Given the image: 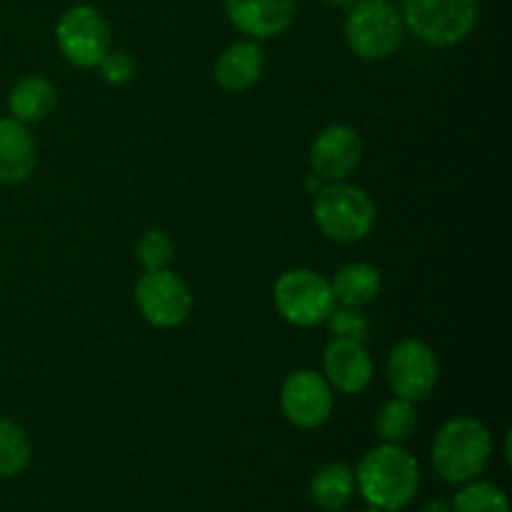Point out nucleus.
I'll return each instance as SVG.
<instances>
[{"label":"nucleus","mask_w":512,"mask_h":512,"mask_svg":"<svg viewBox=\"0 0 512 512\" xmlns=\"http://www.w3.org/2000/svg\"><path fill=\"white\" fill-rule=\"evenodd\" d=\"M355 493V473L345 463H330L315 473L310 483V498L323 510L338 512L350 503Z\"/></svg>","instance_id":"18"},{"label":"nucleus","mask_w":512,"mask_h":512,"mask_svg":"<svg viewBox=\"0 0 512 512\" xmlns=\"http://www.w3.org/2000/svg\"><path fill=\"white\" fill-rule=\"evenodd\" d=\"M135 303L153 328H178L193 310V295L173 270H145L135 285Z\"/></svg>","instance_id":"8"},{"label":"nucleus","mask_w":512,"mask_h":512,"mask_svg":"<svg viewBox=\"0 0 512 512\" xmlns=\"http://www.w3.org/2000/svg\"><path fill=\"white\" fill-rule=\"evenodd\" d=\"M273 300L283 320L298 328H313L328 320L335 308L330 280L308 268H293L278 278Z\"/></svg>","instance_id":"6"},{"label":"nucleus","mask_w":512,"mask_h":512,"mask_svg":"<svg viewBox=\"0 0 512 512\" xmlns=\"http://www.w3.org/2000/svg\"><path fill=\"white\" fill-rule=\"evenodd\" d=\"M55 105H58V90L43 75H28V78L18 80L8 98L13 118L25 125L45 120L53 113Z\"/></svg>","instance_id":"16"},{"label":"nucleus","mask_w":512,"mask_h":512,"mask_svg":"<svg viewBox=\"0 0 512 512\" xmlns=\"http://www.w3.org/2000/svg\"><path fill=\"white\" fill-rule=\"evenodd\" d=\"M35 143L25 123L0 118V183L18 185L33 175Z\"/></svg>","instance_id":"14"},{"label":"nucleus","mask_w":512,"mask_h":512,"mask_svg":"<svg viewBox=\"0 0 512 512\" xmlns=\"http://www.w3.org/2000/svg\"><path fill=\"white\" fill-rule=\"evenodd\" d=\"M405 23L390 0H355L345 18V40L363 60H385L403 43Z\"/></svg>","instance_id":"4"},{"label":"nucleus","mask_w":512,"mask_h":512,"mask_svg":"<svg viewBox=\"0 0 512 512\" xmlns=\"http://www.w3.org/2000/svg\"><path fill=\"white\" fill-rule=\"evenodd\" d=\"M100 73H103V80L110 85H125L128 80H133L135 75V60L130 58L123 50H110L103 60H100Z\"/></svg>","instance_id":"24"},{"label":"nucleus","mask_w":512,"mask_h":512,"mask_svg":"<svg viewBox=\"0 0 512 512\" xmlns=\"http://www.w3.org/2000/svg\"><path fill=\"white\" fill-rule=\"evenodd\" d=\"M440 378V365L433 348L423 340H400L388 358V380L398 398L420 403L433 395Z\"/></svg>","instance_id":"9"},{"label":"nucleus","mask_w":512,"mask_h":512,"mask_svg":"<svg viewBox=\"0 0 512 512\" xmlns=\"http://www.w3.org/2000/svg\"><path fill=\"white\" fill-rule=\"evenodd\" d=\"M313 218L323 235L338 243H358L375 228V203L365 190L348 183H328L315 193Z\"/></svg>","instance_id":"3"},{"label":"nucleus","mask_w":512,"mask_h":512,"mask_svg":"<svg viewBox=\"0 0 512 512\" xmlns=\"http://www.w3.org/2000/svg\"><path fill=\"white\" fill-rule=\"evenodd\" d=\"M355 485L373 508L383 512L408 508L420 488L418 458L400 445H380L363 455L355 470Z\"/></svg>","instance_id":"1"},{"label":"nucleus","mask_w":512,"mask_h":512,"mask_svg":"<svg viewBox=\"0 0 512 512\" xmlns=\"http://www.w3.org/2000/svg\"><path fill=\"white\" fill-rule=\"evenodd\" d=\"M173 240L165 230H148L138 243V260L145 270H163L173 260Z\"/></svg>","instance_id":"22"},{"label":"nucleus","mask_w":512,"mask_h":512,"mask_svg":"<svg viewBox=\"0 0 512 512\" xmlns=\"http://www.w3.org/2000/svg\"><path fill=\"white\" fill-rule=\"evenodd\" d=\"M478 0H403V23L438 48L460 43L478 23Z\"/></svg>","instance_id":"5"},{"label":"nucleus","mask_w":512,"mask_h":512,"mask_svg":"<svg viewBox=\"0 0 512 512\" xmlns=\"http://www.w3.org/2000/svg\"><path fill=\"white\" fill-rule=\"evenodd\" d=\"M33 458V445L25 430L8 418H0V478H15Z\"/></svg>","instance_id":"20"},{"label":"nucleus","mask_w":512,"mask_h":512,"mask_svg":"<svg viewBox=\"0 0 512 512\" xmlns=\"http://www.w3.org/2000/svg\"><path fill=\"white\" fill-rule=\"evenodd\" d=\"M55 40L65 58L78 68H95L110 53V28L93 5H73L60 15Z\"/></svg>","instance_id":"7"},{"label":"nucleus","mask_w":512,"mask_h":512,"mask_svg":"<svg viewBox=\"0 0 512 512\" xmlns=\"http://www.w3.org/2000/svg\"><path fill=\"white\" fill-rule=\"evenodd\" d=\"M325 323L330 325V333L335 338H350V340H360L363 343L365 333H368V320L363 318L358 308H333V313L328 315Z\"/></svg>","instance_id":"23"},{"label":"nucleus","mask_w":512,"mask_h":512,"mask_svg":"<svg viewBox=\"0 0 512 512\" xmlns=\"http://www.w3.org/2000/svg\"><path fill=\"white\" fill-rule=\"evenodd\" d=\"M490 455L493 438L478 418H453L435 435L433 468L450 485H465L478 478Z\"/></svg>","instance_id":"2"},{"label":"nucleus","mask_w":512,"mask_h":512,"mask_svg":"<svg viewBox=\"0 0 512 512\" xmlns=\"http://www.w3.org/2000/svg\"><path fill=\"white\" fill-rule=\"evenodd\" d=\"M363 512H383V510H378V508H373V505H370V508L363 510Z\"/></svg>","instance_id":"28"},{"label":"nucleus","mask_w":512,"mask_h":512,"mask_svg":"<svg viewBox=\"0 0 512 512\" xmlns=\"http://www.w3.org/2000/svg\"><path fill=\"white\" fill-rule=\"evenodd\" d=\"M283 415L303 430H315L333 415V388L315 370H293L280 388Z\"/></svg>","instance_id":"10"},{"label":"nucleus","mask_w":512,"mask_h":512,"mask_svg":"<svg viewBox=\"0 0 512 512\" xmlns=\"http://www.w3.org/2000/svg\"><path fill=\"white\" fill-rule=\"evenodd\" d=\"M450 508L453 512H510V503L498 485L470 480L458 490Z\"/></svg>","instance_id":"21"},{"label":"nucleus","mask_w":512,"mask_h":512,"mask_svg":"<svg viewBox=\"0 0 512 512\" xmlns=\"http://www.w3.org/2000/svg\"><path fill=\"white\" fill-rule=\"evenodd\" d=\"M363 158V140L348 125H328L310 148V165L323 183L345 180Z\"/></svg>","instance_id":"11"},{"label":"nucleus","mask_w":512,"mask_h":512,"mask_svg":"<svg viewBox=\"0 0 512 512\" xmlns=\"http://www.w3.org/2000/svg\"><path fill=\"white\" fill-rule=\"evenodd\" d=\"M225 13L240 33L255 40L275 38L293 25L295 0H225Z\"/></svg>","instance_id":"12"},{"label":"nucleus","mask_w":512,"mask_h":512,"mask_svg":"<svg viewBox=\"0 0 512 512\" xmlns=\"http://www.w3.org/2000/svg\"><path fill=\"white\" fill-rule=\"evenodd\" d=\"M323 3L335 5V8H350V5H353L355 0H323Z\"/></svg>","instance_id":"27"},{"label":"nucleus","mask_w":512,"mask_h":512,"mask_svg":"<svg viewBox=\"0 0 512 512\" xmlns=\"http://www.w3.org/2000/svg\"><path fill=\"white\" fill-rule=\"evenodd\" d=\"M305 188H308L310 193H318V190L323 188V180H320L318 175H313V178H308V180H305Z\"/></svg>","instance_id":"26"},{"label":"nucleus","mask_w":512,"mask_h":512,"mask_svg":"<svg viewBox=\"0 0 512 512\" xmlns=\"http://www.w3.org/2000/svg\"><path fill=\"white\" fill-rule=\"evenodd\" d=\"M325 375L330 388L345 395L363 393L373 380V358L360 340L335 338L325 348Z\"/></svg>","instance_id":"13"},{"label":"nucleus","mask_w":512,"mask_h":512,"mask_svg":"<svg viewBox=\"0 0 512 512\" xmlns=\"http://www.w3.org/2000/svg\"><path fill=\"white\" fill-rule=\"evenodd\" d=\"M380 273L368 263H350L338 270L330 288H333L335 303L345 308H365L380 295Z\"/></svg>","instance_id":"17"},{"label":"nucleus","mask_w":512,"mask_h":512,"mask_svg":"<svg viewBox=\"0 0 512 512\" xmlns=\"http://www.w3.org/2000/svg\"><path fill=\"white\" fill-rule=\"evenodd\" d=\"M265 68V55L255 40H238L220 53L215 63V78L230 93L253 88Z\"/></svg>","instance_id":"15"},{"label":"nucleus","mask_w":512,"mask_h":512,"mask_svg":"<svg viewBox=\"0 0 512 512\" xmlns=\"http://www.w3.org/2000/svg\"><path fill=\"white\" fill-rule=\"evenodd\" d=\"M415 428H418V413H415V403H410V400H388L375 415V430H378L383 443H405L415 433Z\"/></svg>","instance_id":"19"},{"label":"nucleus","mask_w":512,"mask_h":512,"mask_svg":"<svg viewBox=\"0 0 512 512\" xmlns=\"http://www.w3.org/2000/svg\"><path fill=\"white\" fill-rule=\"evenodd\" d=\"M420 512H453V508H450V503H445V500H430V503L423 505Z\"/></svg>","instance_id":"25"}]
</instances>
